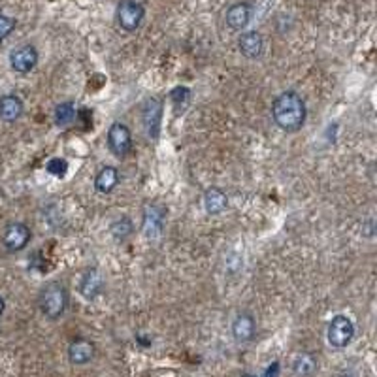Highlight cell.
<instances>
[{"label": "cell", "instance_id": "7c38bea8", "mask_svg": "<svg viewBox=\"0 0 377 377\" xmlns=\"http://www.w3.org/2000/svg\"><path fill=\"white\" fill-rule=\"evenodd\" d=\"M238 47H240V53L245 59H258L264 53V38L263 34L256 33V30H247L240 36L238 40Z\"/></svg>", "mask_w": 377, "mask_h": 377}, {"label": "cell", "instance_id": "9c48e42d", "mask_svg": "<svg viewBox=\"0 0 377 377\" xmlns=\"http://www.w3.org/2000/svg\"><path fill=\"white\" fill-rule=\"evenodd\" d=\"M36 64H38V51L30 44L15 47L14 51L10 53V67L17 74H28V72H33Z\"/></svg>", "mask_w": 377, "mask_h": 377}, {"label": "cell", "instance_id": "ac0fdd59", "mask_svg": "<svg viewBox=\"0 0 377 377\" xmlns=\"http://www.w3.org/2000/svg\"><path fill=\"white\" fill-rule=\"evenodd\" d=\"M290 368H292L297 377H311L317 371V368H319V362H317V358L311 353H298L292 358Z\"/></svg>", "mask_w": 377, "mask_h": 377}, {"label": "cell", "instance_id": "8fae6325", "mask_svg": "<svg viewBox=\"0 0 377 377\" xmlns=\"http://www.w3.org/2000/svg\"><path fill=\"white\" fill-rule=\"evenodd\" d=\"M104 289V277L96 268H87L80 277L78 283V292L85 300H94Z\"/></svg>", "mask_w": 377, "mask_h": 377}, {"label": "cell", "instance_id": "4fadbf2b", "mask_svg": "<svg viewBox=\"0 0 377 377\" xmlns=\"http://www.w3.org/2000/svg\"><path fill=\"white\" fill-rule=\"evenodd\" d=\"M94 358V344L89 340H74L72 344L68 345V360L74 366H83L89 364Z\"/></svg>", "mask_w": 377, "mask_h": 377}, {"label": "cell", "instance_id": "d4e9b609", "mask_svg": "<svg viewBox=\"0 0 377 377\" xmlns=\"http://www.w3.org/2000/svg\"><path fill=\"white\" fill-rule=\"evenodd\" d=\"M4 308H6V302H4V298L0 297V317L4 313Z\"/></svg>", "mask_w": 377, "mask_h": 377}, {"label": "cell", "instance_id": "6da1fadb", "mask_svg": "<svg viewBox=\"0 0 377 377\" xmlns=\"http://www.w3.org/2000/svg\"><path fill=\"white\" fill-rule=\"evenodd\" d=\"M272 117L283 132H298L308 119L306 102L297 91H283L272 102Z\"/></svg>", "mask_w": 377, "mask_h": 377}, {"label": "cell", "instance_id": "e0dca14e", "mask_svg": "<svg viewBox=\"0 0 377 377\" xmlns=\"http://www.w3.org/2000/svg\"><path fill=\"white\" fill-rule=\"evenodd\" d=\"M251 6L247 2H238L227 10V25L232 30H243L251 21Z\"/></svg>", "mask_w": 377, "mask_h": 377}, {"label": "cell", "instance_id": "9a60e30c", "mask_svg": "<svg viewBox=\"0 0 377 377\" xmlns=\"http://www.w3.org/2000/svg\"><path fill=\"white\" fill-rule=\"evenodd\" d=\"M117 185H119V170L115 166H102L94 175V191L100 195L114 193Z\"/></svg>", "mask_w": 377, "mask_h": 377}, {"label": "cell", "instance_id": "ba28073f", "mask_svg": "<svg viewBox=\"0 0 377 377\" xmlns=\"http://www.w3.org/2000/svg\"><path fill=\"white\" fill-rule=\"evenodd\" d=\"M164 217L166 211L161 204H148L143 208V216H141V230L149 240H155L159 238L164 229Z\"/></svg>", "mask_w": 377, "mask_h": 377}, {"label": "cell", "instance_id": "30bf717a", "mask_svg": "<svg viewBox=\"0 0 377 377\" xmlns=\"http://www.w3.org/2000/svg\"><path fill=\"white\" fill-rule=\"evenodd\" d=\"M256 334V321L249 311H240L232 321V337L238 344H249Z\"/></svg>", "mask_w": 377, "mask_h": 377}, {"label": "cell", "instance_id": "5bb4252c", "mask_svg": "<svg viewBox=\"0 0 377 377\" xmlns=\"http://www.w3.org/2000/svg\"><path fill=\"white\" fill-rule=\"evenodd\" d=\"M25 112V104L17 94H4L0 96V121L15 123L21 119Z\"/></svg>", "mask_w": 377, "mask_h": 377}, {"label": "cell", "instance_id": "8992f818", "mask_svg": "<svg viewBox=\"0 0 377 377\" xmlns=\"http://www.w3.org/2000/svg\"><path fill=\"white\" fill-rule=\"evenodd\" d=\"M146 17V8L138 0H123L117 6V23L125 33H136Z\"/></svg>", "mask_w": 377, "mask_h": 377}, {"label": "cell", "instance_id": "ffe728a7", "mask_svg": "<svg viewBox=\"0 0 377 377\" xmlns=\"http://www.w3.org/2000/svg\"><path fill=\"white\" fill-rule=\"evenodd\" d=\"M109 232L114 236L115 242H125V240H128V238L132 236V232H134V225L130 221V217L123 216L119 217V219H115V221L109 225Z\"/></svg>", "mask_w": 377, "mask_h": 377}, {"label": "cell", "instance_id": "484cf974", "mask_svg": "<svg viewBox=\"0 0 377 377\" xmlns=\"http://www.w3.org/2000/svg\"><path fill=\"white\" fill-rule=\"evenodd\" d=\"M242 377H256V376H255V374H243Z\"/></svg>", "mask_w": 377, "mask_h": 377}, {"label": "cell", "instance_id": "5b68a950", "mask_svg": "<svg viewBox=\"0 0 377 377\" xmlns=\"http://www.w3.org/2000/svg\"><path fill=\"white\" fill-rule=\"evenodd\" d=\"M106 141H108V149L112 151V155L117 159H125L132 151V132L121 121H114L109 125Z\"/></svg>", "mask_w": 377, "mask_h": 377}, {"label": "cell", "instance_id": "3957f363", "mask_svg": "<svg viewBox=\"0 0 377 377\" xmlns=\"http://www.w3.org/2000/svg\"><path fill=\"white\" fill-rule=\"evenodd\" d=\"M164 104L159 96H149L141 104V127L149 140H157L161 136L162 112Z\"/></svg>", "mask_w": 377, "mask_h": 377}, {"label": "cell", "instance_id": "2e32d148", "mask_svg": "<svg viewBox=\"0 0 377 377\" xmlns=\"http://www.w3.org/2000/svg\"><path fill=\"white\" fill-rule=\"evenodd\" d=\"M229 208V196L219 187H209L204 191V209L208 216H219Z\"/></svg>", "mask_w": 377, "mask_h": 377}, {"label": "cell", "instance_id": "277c9868", "mask_svg": "<svg viewBox=\"0 0 377 377\" xmlns=\"http://www.w3.org/2000/svg\"><path fill=\"white\" fill-rule=\"evenodd\" d=\"M355 337V323L347 315H334L326 328V340L332 347L345 349Z\"/></svg>", "mask_w": 377, "mask_h": 377}, {"label": "cell", "instance_id": "603a6c76", "mask_svg": "<svg viewBox=\"0 0 377 377\" xmlns=\"http://www.w3.org/2000/svg\"><path fill=\"white\" fill-rule=\"evenodd\" d=\"M14 28H15V19H14V17L0 14V44L6 40L10 34L14 33Z\"/></svg>", "mask_w": 377, "mask_h": 377}, {"label": "cell", "instance_id": "44dd1931", "mask_svg": "<svg viewBox=\"0 0 377 377\" xmlns=\"http://www.w3.org/2000/svg\"><path fill=\"white\" fill-rule=\"evenodd\" d=\"M191 98H193V91L188 87H183V85H177L170 91V100H172L175 114H183L188 108Z\"/></svg>", "mask_w": 377, "mask_h": 377}, {"label": "cell", "instance_id": "7a4b0ae2", "mask_svg": "<svg viewBox=\"0 0 377 377\" xmlns=\"http://www.w3.org/2000/svg\"><path fill=\"white\" fill-rule=\"evenodd\" d=\"M68 304H70V295H68V289L62 283L49 281L40 289L38 306H40L42 315L49 319V321L61 319L67 313Z\"/></svg>", "mask_w": 377, "mask_h": 377}, {"label": "cell", "instance_id": "cb8c5ba5", "mask_svg": "<svg viewBox=\"0 0 377 377\" xmlns=\"http://www.w3.org/2000/svg\"><path fill=\"white\" fill-rule=\"evenodd\" d=\"M264 377H279V362H277V360H274V362L266 368Z\"/></svg>", "mask_w": 377, "mask_h": 377}, {"label": "cell", "instance_id": "7402d4cb", "mask_svg": "<svg viewBox=\"0 0 377 377\" xmlns=\"http://www.w3.org/2000/svg\"><path fill=\"white\" fill-rule=\"evenodd\" d=\"M47 174L55 175V177H64L68 172V162L67 159H61V157H53L46 162Z\"/></svg>", "mask_w": 377, "mask_h": 377}, {"label": "cell", "instance_id": "52a82bcc", "mask_svg": "<svg viewBox=\"0 0 377 377\" xmlns=\"http://www.w3.org/2000/svg\"><path fill=\"white\" fill-rule=\"evenodd\" d=\"M33 240V232L28 229L25 222H10L6 229H4V234H2V245L4 249L10 251V253H19L27 247L28 243Z\"/></svg>", "mask_w": 377, "mask_h": 377}, {"label": "cell", "instance_id": "d6986e66", "mask_svg": "<svg viewBox=\"0 0 377 377\" xmlns=\"http://www.w3.org/2000/svg\"><path fill=\"white\" fill-rule=\"evenodd\" d=\"M76 117H78V108H76L74 102L67 100L61 102V104H57V108H55L53 112V121L57 127L68 128L76 121Z\"/></svg>", "mask_w": 377, "mask_h": 377}]
</instances>
